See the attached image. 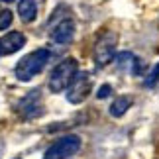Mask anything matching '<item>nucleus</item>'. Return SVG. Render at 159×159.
<instances>
[{
	"label": "nucleus",
	"instance_id": "2",
	"mask_svg": "<svg viewBox=\"0 0 159 159\" xmlns=\"http://www.w3.org/2000/svg\"><path fill=\"white\" fill-rule=\"evenodd\" d=\"M116 45H118V34H114L112 30L102 32L94 41L93 47V59L98 67L108 65L110 61H114L116 57Z\"/></svg>",
	"mask_w": 159,
	"mask_h": 159
},
{
	"label": "nucleus",
	"instance_id": "14",
	"mask_svg": "<svg viewBox=\"0 0 159 159\" xmlns=\"http://www.w3.org/2000/svg\"><path fill=\"white\" fill-rule=\"evenodd\" d=\"M110 93H112V87H110V84H102V87L98 89V93H96V98H98V100H104V98H108V96H110Z\"/></svg>",
	"mask_w": 159,
	"mask_h": 159
},
{
	"label": "nucleus",
	"instance_id": "1",
	"mask_svg": "<svg viewBox=\"0 0 159 159\" xmlns=\"http://www.w3.org/2000/svg\"><path fill=\"white\" fill-rule=\"evenodd\" d=\"M49 57H51V53L47 49H35L32 53H28L24 59H20V63H18L16 69H14L18 81H22V83L32 81L35 75H39V73L43 71V67L47 65Z\"/></svg>",
	"mask_w": 159,
	"mask_h": 159
},
{
	"label": "nucleus",
	"instance_id": "15",
	"mask_svg": "<svg viewBox=\"0 0 159 159\" xmlns=\"http://www.w3.org/2000/svg\"><path fill=\"white\" fill-rule=\"evenodd\" d=\"M0 2H14V0H0Z\"/></svg>",
	"mask_w": 159,
	"mask_h": 159
},
{
	"label": "nucleus",
	"instance_id": "4",
	"mask_svg": "<svg viewBox=\"0 0 159 159\" xmlns=\"http://www.w3.org/2000/svg\"><path fill=\"white\" fill-rule=\"evenodd\" d=\"M81 149V138L79 136H63L53 145H49L43 159H69Z\"/></svg>",
	"mask_w": 159,
	"mask_h": 159
},
{
	"label": "nucleus",
	"instance_id": "6",
	"mask_svg": "<svg viewBox=\"0 0 159 159\" xmlns=\"http://www.w3.org/2000/svg\"><path fill=\"white\" fill-rule=\"evenodd\" d=\"M20 112L24 118H34V116L41 114V90L39 89H34L30 94H26L24 98L20 100Z\"/></svg>",
	"mask_w": 159,
	"mask_h": 159
},
{
	"label": "nucleus",
	"instance_id": "7",
	"mask_svg": "<svg viewBox=\"0 0 159 159\" xmlns=\"http://www.w3.org/2000/svg\"><path fill=\"white\" fill-rule=\"evenodd\" d=\"M73 35H75V24H73V20H61L51 32V39L55 43H69L73 39Z\"/></svg>",
	"mask_w": 159,
	"mask_h": 159
},
{
	"label": "nucleus",
	"instance_id": "13",
	"mask_svg": "<svg viewBox=\"0 0 159 159\" xmlns=\"http://www.w3.org/2000/svg\"><path fill=\"white\" fill-rule=\"evenodd\" d=\"M12 24V12L10 10H0V30H8Z\"/></svg>",
	"mask_w": 159,
	"mask_h": 159
},
{
	"label": "nucleus",
	"instance_id": "11",
	"mask_svg": "<svg viewBox=\"0 0 159 159\" xmlns=\"http://www.w3.org/2000/svg\"><path fill=\"white\" fill-rule=\"evenodd\" d=\"M136 55L134 53H130V51H122V53H118L114 57V61H116V65H118V69H122V71H130L132 73V69H134V63H136Z\"/></svg>",
	"mask_w": 159,
	"mask_h": 159
},
{
	"label": "nucleus",
	"instance_id": "16",
	"mask_svg": "<svg viewBox=\"0 0 159 159\" xmlns=\"http://www.w3.org/2000/svg\"><path fill=\"white\" fill-rule=\"evenodd\" d=\"M0 55H2V45H0Z\"/></svg>",
	"mask_w": 159,
	"mask_h": 159
},
{
	"label": "nucleus",
	"instance_id": "9",
	"mask_svg": "<svg viewBox=\"0 0 159 159\" xmlns=\"http://www.w3.org/2000/svg\"><path fill=\"white\" fill-rule=\"evenodd\" d=\"M18 14H20L22 22L30 24L38 16V6H35L34 0H20V2H18Z\"/></svg>",
	"mask_w": 159,
	"mask_h": 159
},
{
	"label": "nucleus",
	"instance_id": "8",
	"mask_svg": "<svg viewBox=\"0 0 159 159\" xmlns=\"http://www.w3.org/2000/svg\"><path fill=\"white\" fill-rule=\"evenodd\" d=\"M24 43H26V38H24V34H20V32H8L0 39L2 53H6V55H12V53L20 51L24 47Z\"/></svg>",
	"mask_w": 159,
	"mask_h": 159
},
{
	"label": "nucleus",
	"instance_id": "12",
	"mask_svg": "<svg viewBox=\"0 0 159 159\" xmlns=\"http://www.w3.org/2000/svg\"><path fill=\"white\" fill-rule=\"evenodd\" d=\"M145 87H155V84H159V63L151 69V73L148 75V79H145Z\"/></svg>",
	"mask_w": 159,
	"mask_h": 159
},
{
	"label": "nucleus",
	"instance_id": "10",
	"mask_svg": "<svg viewBox=\"0 0 159 159\" xmlns=\"http://www.w3.org/2000/svg\"><path fill=\"white\" fill-rule=\"evenodd\" d=\"M132 104H134L132 96H118V98L110 104V116H112V118H122Z\"/></svg>",
	"mask_w": 159,
	"mask_h": 159
},
{
	"label": "nucleus",
	"instance_id": "3",
	"mask_svg": "<svg viewBox=\"0 0 159 159\" xmlns=\"http://www.w3.org/2000/svg\"><path fill=\"white\" fill-rule=\"evenodd\" d=\"M75 75H77V61L73 57H67V59L61 61L59 65H55V69L49 75L51 93H63V90H67Z\"/></svg>",
	"mask_w": 159,
	"mask_h": 159
},
{
	"label": "nucleus",
	"instance_id": "5",
	"mask_svg": "<svg viewBox=\"0 0 159 159\" xmlns=\"http://www.w3.org/2000/svg\"><path fill=\"white\" fill-rule=\"evenodd\" d=\"M93 89V81H90V75L84 71H77V75L73 77V81L67 89V100L71 104H81L83 100H87V96Z\"/></svg>",
	"mask_w": 159,
	"mask_h": 159
}]
</instances>
